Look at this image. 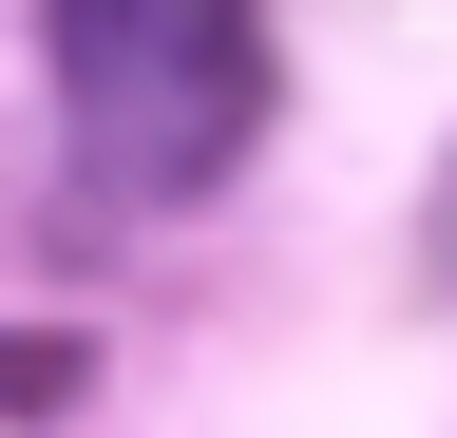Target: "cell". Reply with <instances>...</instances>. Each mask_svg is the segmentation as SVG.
Segmentation results:
<instances>
[{
    "label": "cell",
    "mask_w": 457,
    "mask_h": 438,
    "mask_svg": "<svg viewBox=\"0 0 457 438\" xmlns=\"http://www.w3.org/2000/svg\"><path fill=\"white\" fill-rule=\"evenodd\" d=\"M38 77L96 210H210L267 134V0H38Z\"/></svg>",
    "instance_id": "cell-1"
},
{
    "label": "cell",
    "mask_w": 457,
    "mask_h": 438,
    "mask_svg": "<svg viewBox=\"0 0 457 438\" xmlns=\"http://www.w3.org/2000/svg\"><path fill=\"white\" fill-rule=\"evenodd\" d=\"M438 229H457V210H438Z\"/></svg>",
    "instance_id": "cell-2"
}]
</instances>
